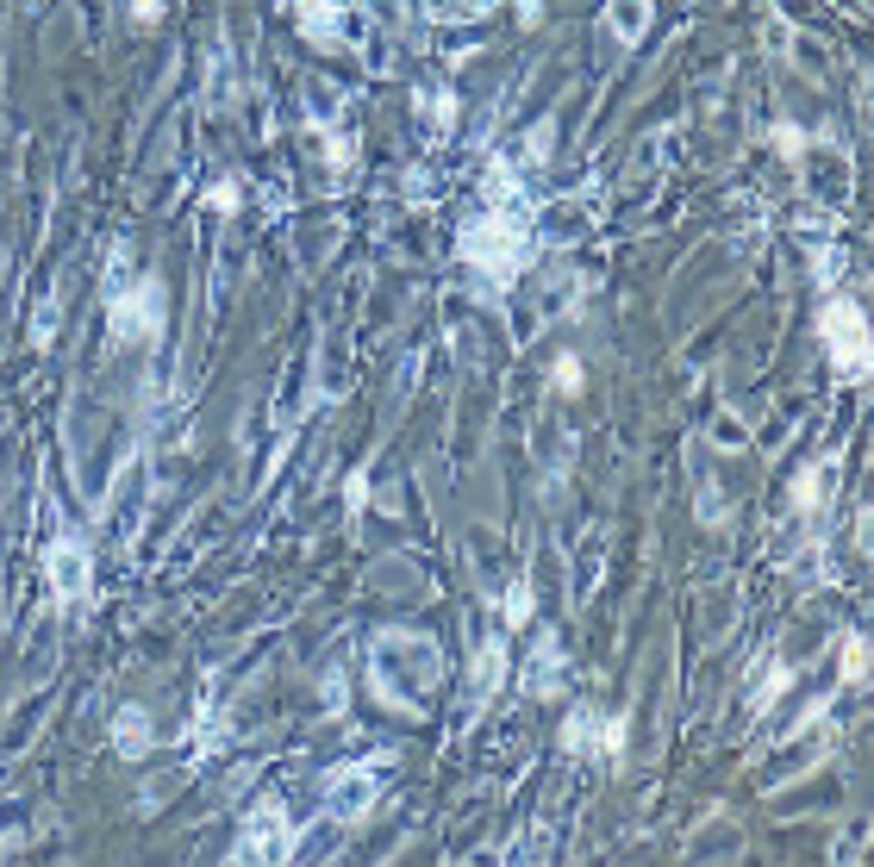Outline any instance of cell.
<instances>
[{
  "mask_svg": "<svg viewBox=\"0 0 874 867\" xmlns=\"http://www.w3.org/2000/svg\"><path fill=\"white\" fill-rule=\"evenodd\" d=\"M438 674H444V655H438V643L431 637H400V630H388L381 643H375V687H381V699L388 705H406L413 718L425 712V699H431V687H438Z\"/></svg>",
  "mask_w": 874,
  "mask_h": 867,
  "instance_id": "1",
  "label": "cell"
},
{
  "mask_svg": "<svg viewBox=\"0 0 874 867\" xmlns=\"http://www.w3.org/2000/svg\"><path fill=\"white\" fill-rule=\"evenodd\" d=\"M456 250H463V263H469L474 275H487L494 288H512L524 275V263H531V231H524L519 213L487 206V213H474V219L456 231Z\"/></svg>",
  "mask_w": 874,
  "mask_h": 867,
  "instance_id": "2",
  "label": "cell"
},
{
  "mask_svg": "<svg viewBox=\"0 0 874 867\" xmlns=\"http://www.w3.org/2000/svg\"><path fill=\"white\" fill-rule=\"evenodd\" d=\"M106 331L119 344H156L163 337V281L144 275V281L119 288V294L106 299Z\"/></svg>",
  "mask_w": 874,
  "mask_h": 867,
  "instance_id": "3",
  "label": "cell"
},
{
  "mask_svg": "<svg viewBox=\"0 0 874 867\" xmlns=\"http://www.w3.org/2000/svg\"><path fill=\"white\" fill-rule=\"evenodd\" d=\"M819 337H824V349H831V369L844 374V381H862V374H869V319H862L856 299H831V306H824Z\"/></svg>",
  "mask_w": 874,
  "mask_h": 867,
  "instance_id": "4",
  "label": "cell"
},
{
  "mask_svg": "<svg viewBox=\"0 0 874 867\" xmlns=\"http://www.w3.org/2000/svg\"><path fill=\"white\" fill-rule=\"evenodd\" d=\"M288 855H294V824H288V812L275 799H263L256 818L244 824L238 849H231V862H288Z\"/></svg>",
  "mask_w": 874,
  "mask_h": 867,
  "instance_id": "5",
  "label": "cell"
},
{
  "mask_svg": "<svg viewBox=\"0 0 874 867\" xmlns=\"http://www.w3.org/2000/svg\"><path fill=\"white\" fill-rule=\"evenodd\" d=\"M45 574H50V594L63 599V605H75V599H88L94 556H88V544H81V537H56V544L45 549Z\"/></svg>",
  "mask_w": 874,
  "mask_h": 867,
  "instance_id": "6",
  "label": "cell"
},
{
  "mask_svg": "<svg viewBox=\"0 0 874 867\" xmlns=\"http://www.w3.org/2000/svg\"><path fill=\"white\" fill-rule=\"evenodd\" d=\"M375 793H381V774L375 768H350L331 780V799H325V812L338 824H363L375 812Z\"/></svg>",
  "mask_w": 874,
  "mask_h": 867,
  "instance_id": "7",
  "label": "cell"
},
{
  "mask_svg": "<svg viewBox=\"0 0 874 867\" xmlns=\"http://www.w3.org/2000/svg\"><path fill=\"white\" fill-rule=\"evenodd\" d=\"M294 20H300V31H306L313 44H344V38L363 31L356 13H344L338 0H294Z\"/></svg>",
  "mask_w": 874,
  "mask_h": 867,
  "instance_id": "8",
  "label": "cell"
},
{
  "mask_svg": "<svg viewBox=\"0 0 874 867\" xmlns=\"http://www.w3.org/2000/svg\"><path fill=\"white\" fill-rule=\"evenodd\" d=\"M599 20H606V31H612L619 44H644L649 20H656V0H606Z\"/></svg>",
  "mask_w": 874,
  "mask_h": 867,
  "instance_id": "9",
  "label": "cell"
},
{
  "mask_svg": "<svg viewBox=\"0 0 874 867\" xmlns=\"http://www.w3.org/2000/svg\"><path fill=\"white\" fill-rule=\"evenodd\" d=\"M113 749H119L125 762L150 755V712L144 705H119V712H113Z\"/></svg>",
  "mask_w": 874,
  "mask_h": 867,
  "instance_id": "10",
  "label": "cell"
},
{
  "mask_svg": "<svg viewBox=\"0 0 874 867\" xmlns=\"http://www.w3.org/2000/svg\"><path fill=\"white\" fill-rule=\"evenodd\" d=\"M524 693H531V699L562 693V649H556V643H544L537 655H531V668H524Z\"/></svg>",
  "mask_w": 874,
  "mask_h": 867,
  "instance_id": "11",
  "label": "cell"
},
{
  "mask_svg": "<svg viewBox=\"0 0 874 867\" xmlns=\"http://www.w3.org/2000/svg\"><path fill=\"white\" fill-rule=\"evenodd\" d=\"M824 481H831V462H806V469L794 474V512H819Z\"/></svg>",
  "mask_w": 874,
  "mask_h": 867,
  "instance_id": "12",
  "label": "cell"
},
{
  "mask_svg": "<svg viewBox=\"0 0 874 867\" xmlns=\"http://www.w3.org/2000/svg\"><path fill=\"white\" fill-rule=\"evenodd\" d=\"M499 680H506V649H499V643H487L481 655H474V705H487Z\"/></svg>",
  "mask_w": 874,
  "mask_h": 867,
  "instance_id": "13",
  "label": "cell"
},
{
  "mask_svg": "<svg viewBox=\"0 0 874 867\" xmlns=\"http://www.w3.org/2000/svg\"><path fill=\"white\" fill-rule=\"evenodd\" d=\"M487 206H499V213H519V175H512V163H487Z\"/></svg>",
  "mask_w": 874,
  "mask_h": 867,
  "instance_id": "14",
  "label": "cell"
},
{
  "mask_svg": "<svg viewBox=\"0 0 874 867\" xmlns=\"http://www.w3.org/2000/svg\"><path fill=\"white\" fill-rule=\"evenodd\" d=\"M531 612H537V594H531V581H512L506 587V630H519V624H531Z\"/></svg>",
  "mask_w": 874,
  "mask_h": 867,
  "instance_id": "15",
  "label": "cell"
},
{
  "mask_svg": "<svg viewBox=\"0 0 874 867\" xmlns=\"http://www.w3.org/2000/svg\"><path fill=\"white\" fill-rule=\"evenodd\" d=\"M587 743H599V718L594 712H574V718L562 724V749H569V755H587Z\"/></svg>",
  "mask_w": 874,
  "mask_h": 867,
  "instance_id": "16",
  "label": "cell"
},
{
  "mask_svg": "<svg viewBox=\"0 0 874 867\" xmlns=\"http://www.w3.org/2000/svg\"><path fill=\"white\" fill-rule=\"evenodd\" d=\"M837 674H844V687H862V680H869V643H862V637H849V643H844Z\"/></svg>",
  "mask_w": 874,
  "mask_h": 867,
  "instance_id": "17",
  "label": "cell"
},
{
  "mask_svg": "<svg viewBox=\"0 0 874 867\" xmlns=\"http://www.w3.org/2000/svg\"><path fill=\"white\" fill-rule=\"evenodd\" d=\"M787 687H794V668H781V662H774V668H769V680L756 687V699H749V705H756V712H769V705H774L781 693H787Z\"/></svg>",
  "mask_w": 874,
  "mask_h": 867,
  "instance_id": "18",
  "label": "cell"
},
{
  "mask_svg": "<svg viewBox=\"0 0 874 867\" xmlns=\"http://www.w3.org/2000/svg\"><path fill=\"white\" fill-rule=\"evenodd\" d=\"M599 743H606V762H619L624 743H631V712H619V718L599 724Z\"/></svg>",
  "mask_w": 874,
  "mask_h": 867,
  "instance_id": "19",
  "label": "cell"
},
{
  "mask_svg": "<svg viewBox=\"0 0 874 867\" xmlns=\"http://www.w3.org/2000/svg\"><path fill=\"white\" fill-rule=\"evenodd\" d=\"M549 381H556V394H581V381H587V369H581L574 356H556V369H549Z\"/></svg>",
  "mask_w": 874,
  "mask_h": 867,
  "instance_id": "20",
  "label": "cell"
},
{
  "mask_svg": "<svg viewBox=\"0 0 874 867\" xmlns=\"http://www.w3.org/2000/svg\"><path fill=\"white\" fill-rule=\"evenodd\" d=\"M200 200H206V213H238V200L244 194H238V181H213Z\"/></svg>",
  "mask_w": 874,
  "mask_h": 867,
  "instance_id": "21",
  "label": "cell"
},
{
  "mask_svg": "<svg viewBox=\"0 0 874 867\" xmlns=\"http://www.w3.org/2000/svg\"><path fill=\"white\" fill-rule=\"evenodd\" d=\"M774 150H781L787 163H799V156H806V131H799V125H774Z\"/></svg>",
  "mask_w": 874,
  "mask_h": 867,
  "instance_id": "22",
  "label": "cell"
},
{
  "mask_svg": "<svg viewBox=\"0 0 874 867\" xmlns=\"http://www.w3.org/2000/svg\"><path fill=\"white\" fill-rule=\"evenodd\" d=\"M344 499H350V512H363V506H369V469H350Z\"/></svg>",
  "mask_w": 874,
  "mask_h": 867,
  "instance_id": "23",
  "label": "cell"
},
{
  "mask_svg": "<svg viewBox=\"0 0 874 867\" xmlns=\"http://www.w3.org/2000/svg\"><path fill=\"white\" fill-rule=\"evenodd\" d=\"M425 119L438 125V131H444V125H456V100H444V94H425Z\"/></svg>",
  "mask_w": 874,
  "mask_h": 867,
  "instance_id": "24",
  "label": "cell"
},
{
  "mask_svg": "<svg viewBox=\"0 0 874 867\" xmlns=\"http://www.w3.org/2000/svg\"><path fill=\"white\" fill-rule=\"evenodd\" d=\"M549 138H556V131H549V119H537V125H531V138H524V156H531V163H544V156H549Z\"/></svg>",
  "mask_w": 874,
  "mask_h": 867,
  "instance_id": "25",
  "label": "cell"
},
{
  "mask_svg": "<svg viewBox=\"0 0 874 867\" xmlns=\"http://www.w3.org/2000/svg\"><path fill=\"white\" fill-rule=\"evenodd\" d=\"M56 337V306H38V319H31V344H50Z\"/></svg>",
  "mask_w": 874,
  "mask_h": 867,
  "instance_id": "26",
  "label": "cell"
},
{
  "mask_svg": "<svg viewBox=\"0 0 874 867\" xmlns=\"http://www.w3.org/2000/svg\"><path fill=\"white\" fill-rule=\"evenodd\" d=\"M131 20H138V25H156V20H163V0H131Z\"/></svg>",
  "mask_w": 874,
  "mask_h": 867,
  "instance_id": "27",
  "label": "cell"
},
{
  "mask_svg": "<svg viewBox=\"0 0 874 867\" xmlns=\"http://www.w3.org/2000/svg\"><path fill=\"white\" fill-rule=\"evenodd\" d=\"M544 20V7H537V0H519V25H537Z\"/></svg>",
  "mask_w": 874,
  "mask_h": 867,
  "instance_id": "28",
  "label": "cell"
}]
</instances>
